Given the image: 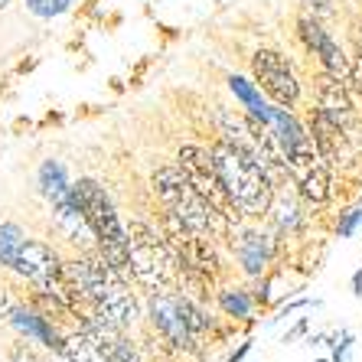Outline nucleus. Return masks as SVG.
Listing matches in <instances>:
<instances>
[{
	"mask_svg": "<svg viewBox=\"0 0 362 362\" xmlns=\"http://www.w3.org/2000/svg\"><path fill=\"white\" fill-rule=\"evenodd\" d=\"M219 307L226 317L232 320H252V307L255 297L245 291V287H222L219 291Z\"/></svg>",
	"mask_w": 362,
	"mask_h": 362,
	"instance_id": "6ab92c4d",
	"label": "nucleus"
},
{
	"mask_svg": "<svg viewBox=\"0 0 362 362\" xmlns=\"http://www.w3.org/2000/svg\"><path fill=\"white\" fill-rule=\"evenodd\" d=\"M180 310H183V320H186V327H189V333H193L196 339L209 329V317H206V310H202L199 303H193V297L180 294Z\"/></svg>",
	"mask_w": 362,
	"mask_h": 362,
	"instance_id": "5701e85b",
	"label": "nucleus"
},
{
	"mask_svg": "<svg viewBox=\"0 0 362 362\" xmlns=\"http://www.w3.org/2000/svg\"><path fill=\"white\" fill-rule=\"evenodd\" d=\"M72 196H76L78 209H82L85 222L92 228V235L98 238L101 258L118 274H127V228L121 226L118 209H115L111 196L105 193V186L85 177L72 186Z\"/></svg>",
	"mask_w": 362,
	"mask_h": 362,
	"instance_id": "7ed1b4c3",
	"label": "nucleus"
},
{
	"mask_svg": "<svg viewBox=\"0 0 362 362\" xmlns=\"http://www.w3.org/2000/svg\"><path fill=\"white\" fill-rule=\"evenodd\" d=\"M268 216L274 219V226H278L281 232H294V228L300 226V209H297L291 199L278 196V189H274V199H271V206H268Z\"/></svg>",
	"mask_w": 362,
	"mask_h": 362,
	"instance_id": "aec40b11",
	"label": "nucleus"
},
{
	"mask_svg": "<svg viewBox=\"0 0 362 362\" xmlns=\"http://www.w3.org/2000/svg\"><path fill=\"white\" fill-rule=\"evenodd\" d=\"M13 323H17L20 329H23L26 337H33L36 343H42V346H49V349H56V353H62V343L66 339L52 329V323L46 320V317H40V313H33V310H13Z\"/></svg>",
	"mask_w": 362,
	"mask_h": 362,
	"instance_id": "dca6fc26",
	"label": "nucleus"
},
{
	"mask_svg": "<svg viewBox=\"0 0 362 362\" xmlns=\"http://www.w3.org/2000/svg\"><path fill=\"white\" fill-rule=\"evenodd\" d=\"M7 4H10V0H0V10H4V7H7Z\"/></svg>",
	"mask_w": 362,
	"mask_h": 362,
	"instance_id": "f704fd0d",
	"label": "nucleus"
},
{
	"mask_svg": "<svg viewBox=\"0 0 362 362\" xmlns=\"http://www.w3.org/2000/svg\"><path fill=\"white\" fill-rule=\"evenodd\" d=\"M62 356H66L69 362H108L92 343H88V337H85V333L69 337L66 343H62Z\"/></svg>",
	"mask_w": 362,
	"mask_h": 362,
	"instance_id": "412c9836",
	"label": "nucleus"
},
{
	"mask_svg": "<svg viewBox=\"0 0 362 362\" xmlns=\"http://www.w3.org/2000/svg\"><path fill=\"white\" fill-rule=\"evenodd\" d=\"M228 92L242 101V108L248 111V115H255V118L262 121V124H271L274 105L264 98V92L255 82H248V78H242V76H228Z\"/></svg>",
	"mask_w": 362,
	"mask_h": 362,
	"instance_id": "2eb2a0df",
	"label": "nucleus"
},
{
	"mask_svg": "<svg viewBox=\"0 0 362 362\" xmlns=\"http://www.w3.org/2000/svg\"><path fill=\"white\" fill-rule=\"evenodd\" d=\"M248 353H252V339H245V343L238 346L235 353L228 356V362H242V359H245V356H248Z\"/></svg>",
	"mask_w": 362,
	"mask_h": 362,
	"instance_id": "2f4dec72",
	"label": "nucleus"
},
{
	"mask_svg": "<svg viewBox=\"0 0 362 362\" xmlns=\"http://www.w3.org/2000/svg\"><path fill=\"white\" fill-rule=\"evenodd\" d=\"M147 310H151V323L153 329L160 333L163 339H167L173 349H196V337L189 333V327H186L183 320V310H180V294L177 291H153L151 303H147Z\"/></svg>",
	"mask_w": 362,
	"mask_h": 362,
	"instance_id": "9d476101",
	"label": "nucleus"
},
{
	"mask_svg": "<svg viewBox=\"0 0 362 362\" xmlns=\"http://www.w3.org/2000/svg\"><path fill=\"white\" fill-rule=\"evenodd\" d=\"M177 167L189 177V183L199 189V196L219 212L228 226H235V222L242 219V212L235 209V202H232L226 183H222V173H219V167H216L212 151L196 147V144H186V147H180V153H177Z\"/></svg>",
	"mask_w": 362,
	"mask_h": 362,
	"instance_id": "39448f33",
	"label": "nucleus"
},
{
	"mask_svg": "<svg viewBox=\"0 0 362 362\" xmlns=\"http://www.w3.org/2000/svg\"><path fill=\"white\" fill-rule=\"evenodd\" d=\"M297 33H300L307 52L317 59V66H320L323 72H329V76H337L346 82V76H349V56H346L343 46L323 30L320 20L310 17V13H303V17L297 20Z\"/></svg>",
	"mask_w": 362,
	"mask_h": 362,
	"instance_id": "6e6552de",
	"label": "nucleus"
},
{
	"mask_svg": "<svg viewBox=\"0 0 362 362\" xmlns=\"http://www.w3.org/2000/svg\"><path fill=\"white\" fill-rule=\"evenodd\" d=\"M153 193L157 199L163 202V212H167L170 219H177L183 228H189L193 235H206V238H216V235H226L228 222L222 219L219 212L212 209L209 202L199 196L189 177H186L183 170L177 163H163V167L153 170Z\"/></svg>",
	"mask_w": 362,
	"mask_h": 362,
	"instance_id": "f03ea898",
	"label": "nucleus"
},
{
	"mask_svg": "<svg viewBox=\"0 0 362 362\" xmlns=\"http://www.w3.org/2000/svg\"><path fill=\"white\" fill-rule=\"evenodd\" d=\"M303 4V10H307V13H310V17H329V13H333V7H329V0H300Z\"/></svg>",
	"mask_w": 362,
	"mask_h": 362,
	"instance_id": "cd10ccee",
	"label": "nucleus"
},
{
	"mask_svg": "<svg viewBox=\"0 0 362 362\" xmlns=\"http://www.w3.org/2000/svg\"><path fill=\"white\" fill-rule=\"evenodd\" d=\"M313 362H329V359H313Z\"/></svg>",
	"mask_w": 362,
	"mask_h": 362,
	"instance_id": "c9c22d12",
	"label": "nucleus"
},
{
	"mask_svg": "<svg viewBox=\"0 0 362 362\" xmlns=\"http://www.w3.org/2000/svg\"><path fill=\"white\" fill-rule=\"evenodd\" d=\"M49 362H69V359H66V356L59 353V356H56V359H49Z\"/></svg>",
	"mask_w": 362,
	"mask_h": 362,
	"instance_id": "72a5a7b5",
	"label": "nucleus"
},
{
	"mask_svg": "<svg viewBox=\"0 0 362 362\" xmlns=\"http://www.w3.org/2000/svg\"><path fill=\"white\" fill-rule=\"evenodd\" d=\"M353 297H362V268L353 274Z\"/></svg>",
	"mask_w": 362,
	"mask_h": 362,
	"instance_id": "473e14b6",
	"label": "nucleus"
},
{
	"mask_svg": "<svg viewBox=\"0 0 362 362\" xmlns=\"http://www.w3.org/2000/svg\"><path fill=\"white\" fill-rule=\"evenodd\" d=\"M252 76L255 85L264 92L271 105L281 108H294L300 101V82H297L291 62L281 56L278 49H258L252 56Z\"/></svg>",
	"mask_w": 362,
	"mask_h": 362,
	"instance_id": "423d86ee",
	"label": "nucleus"
},
{
	"mask_svg": "<svg viewBox=\"0 0 362 362\" xmlns=\"http://www.w3.org/2000/svg\"><path fill=\"white\" fill-rule=\"evenodd\" d=\"M13 268H17L23 278L33 281L42 294L62 297V281H59L62 262L56 258V252H52L46 242H23V248H20Z\"/></svg>",
	"mask_w": 362,
	"mask_h": 362,
	"instance_id": "1a4fd4ad",
	"label": "nucleus"
},
{
	"mask_svg": "<svg viewBox=\"0 0 362 362\" xmlns=\"http://www.w3.org/2000/svg\"><path fill=\"white\" fill-rule=\"evenodd\" d=\"M307 131H310V141H313V147H317V157L327 163H337L339 151H343V141H346L343 127H339L333 118H327L320 108H310Z\"/></svg>",
	"mask_w": 362,
	"mask_h": 362,
	"instance_id": "4468645a",
	"label": "nucleus"
},
{
	"mask_svg": "<svg viewBox=\"0 0 362 362\" xmlns=\"http://www.w3.org/2000/svg\"><path fill=\"white\" fill-rule=\"evenodd\" d=\"M268 127H271V134H274V141H278V147H281V153H284V160L291 170H307L320 160L307 124H300V121L291 115V108L274 105V115H271Z\"/></svg>",
	"mask_w": 362,
	"mask_h": 362,
	"instance_id": "0eeeda50",
	"label": "nucleus"
},
{
	"mask_svg": "<svg viewBox=\"0 0 362 362\" xmlns=\"http://www.w3.org/2000/svg\"><path fill=\"white\" fill-rule=\"evenodd\" d=\"M212 157H216V167L222 173V183H226L228 196L235 202V209L248 219H258V216H268V206L274 199V180L268 177L262 157L252 151V147H242V144H232L222 137L216 147H212Z\"/></svg>",
	"mask_w": 362,
	"mask_h": 362,
	"instance_id": "f257e3e1",
	"label": "nucleus"
},
{
	"mask_svg": "<svg viewBox=\"0 0 362 362\" xmlns=\"http://www.w3.org/2000/svg\"><path fill=\"white\" fill-rule=\"evenodd\" d=\"M23 242L26 238H23V232H20V226L4 222V226H0V264H10V268H13V262H17Z\"/></svg>",
	"mask_w": 362,
	"mask_h": 362,
	"instance_id": "4be33fe9",
	"label": "nucleus"
},
{
	"mask_svg": "<svg viewBox=\"0 0 362 362\" xmlns=\"http://www.w3.org/2000/svg\"><path fill=\"white\" fill-rule=\"evenodd\" d=\"M333 362H346V356H349V346H353V337H349V333H339V337H333Z\"/></svg>",
	"mask_w": 362,
	"mask_h": 362,
	"instance_id": "bb28decb",
	"label": "nucleus"
},
{
	"mask_svg": "<svg viewBox=\"0 0 362 362\" xmlns=\"http://www.w3.org/2000/svg\"><path fill=\"white\" fill-rule=\"evenodd\" d=\"M26 7L33 10L36 17H56L69 7V0H26Z\"/></svg>",
	"mask_w": 362,
	"mask_h": 362,
	"instance_id": "393cba45",
	"label": "nucleus"
},
{
	"mask_svg": "<svg viewBox=\"0 0 362 362\" xmlns=\"http://www.w3.org/2000/svg\"><path fill=\"white\" fill-rule=\"evenodd\" d=\"M303 333H307V317H300V320H297L294 327L287 329V333H284V339H281V343H294V339H297V337H303Z\"/></svg>",
	"mask_w": 362,
	"mask_h": 362,
	"instance_id": "c756f323",
	"label": "nucleus"
},
{
	"mask_svg": "<svg viewBox=\"0 0 362 362\" xmlns=\"http://www.w3.org/2000/svg\"><path fill=\"white\" fill-rule=\"evenodd\" d=\"M297 193L300 199H307L310 206H323L329 199V170L327 163H313V167L300 170V180H297Z\"/></svg>",
	"mask_w": 362,
	"mask_h": 362,
	"instance_id": "f3484780",
	"label": "nucleus"
},
{
	"mask_svg": "<svg viewBox=\"0 0 362 362\" xmlns=\"http://www.w3.org/2000/svg\"><path fill=\"white\" fill-rule=\"evenodd\" d=\"M127 228V274L137 284L151 287V291H163L170 278L180 271V258L173 252V245L167 235H160L157 228L147 222H131Z\"/></svg>",
	"mask_w": 362,
	"mask_h": 362,
	"instance_id": "20e7f679",
	"label": "nucleus"
},
{
	"mask_svg": "<svg viewBox=\"0 0 362 362\" xmlns=\"http://www.w3.org/2000/svg\"><path fill=\"white\" fill-rule=\"evenodd\" d=\"M303 307H310V297H300V300H291V303H284V307H281V310H278V317H271V323L284 320V317H291V313L303 310Z\"/></svg>",
	"mask_w": 362,
	"mask_h": 362,
	"instance_id": "c85d7f7f",
	"label": "nucleus"
},
{
	"mask_svg": "<svg viewBox=\"0 0 362 362\" xmlns=\"http://www.w3.org/2000/svg\"><path fill=\"white\" fill-rule=\"evenodd\" d=\"M313 98H317V108L327 115V118H333L343 131H349L356 121V108H353V98H349V85L343 82V78L329 76V72H323L317 76V82H313Z\"/></svg>",
	"mask_w": 362,
	"mask_h": 362,
	"instance_id": "f8f14e48",
	"label": "nucleus"
},
{
	"mask_svg": "<svg viewBox=\"0 0 362 362\" xmlns=\"http://www.w3.org/2000/svg\"><path fill=\"white\" fill-rule=\"evenodd\" d=\"M349 92H356L362 98V49H356V56H349V76H346Z\"/></svg>",
	"mask_w": 362,
	"mask_h": 362,
	"instance_id": "a878e982",
	"label": "nucleus"
},
{
	"mask_svg": "<svg viewBox=\"0 0 362 362\" xmlns=\"http://www.w3.org/2000/svg\"><path fill=\"white\" fill-rule=\"evenodd\" d=\"M235 258L248 278H262L271 262V238L258 228H238V238L232 242Z\"/></svg>",
	"mask_w": 362,
	"mask_h": 362,
	"instance_id": "ddd939ff",
	"label": "nucleus"
},
{
	"mask_svg": "<svg viewBox=\"0 0 362 362\" xmlns=\"http://www.w3.org/2000/svg\"><path fill=\"white\" fill-rule=\"evenodd\" d=\"M40 186H42V196H46L52 206H59V202L72 199V186H69V180H66V170H62V163H56V160L42 163Z\"/></svg>",
	"mask_w": 362,
	"mask_h": 362,
	"instance_id": "a211bd4d",
	"label": "nucleus"
},
{
	"mask_svg": "<svg viewBox=\"0 0 362 362\" xmlns=\"http://www.w3.org/2000/svg\"><path fill=\"white\" fill-rule=\"evenodd\" d=\"M13 362H42V359L30 349V346H17V349H13Z\"/></svg>",
	"mask_w": 362,
	"mask_h": 362,
	"instance_id": "7c9ffc66",
	"label": "nucleus"
},
{
	"mask_svg": "<svg viewBox=\"0 0 362 362\" xmlns=\"http://www.w3.org/2000/svg\"><path fill=\"white\" fill-rule=\"evenodd\" d=\"M78 333H85L88 343H92L108 362H141V349L127 339L124 329L115 327V323H108V320H101L98 313L85 317V323H82Z\"/></svg>",
	"mask_w": 362,
	"mask_h": 362,
	"instance_id": "9b49d317",
	"label": "nucleus"
},
{
	"mask_svg": "<svg viewBox=\"0 0 362 362\" xmlns=\"http://www.w3.org/2000/svg\"><path fill=\"white\" fill-rule=\"evenodd\" d=\"M362 222V206H353V209H346L339 212V219H337V235L339 238H349L356 232V226Z\"/></svg>",
	"mask_w": 362,
	"mask_h": 362,
	"instance_id": "b1692460",
	"label": "nucleus"
}]
</instances>
